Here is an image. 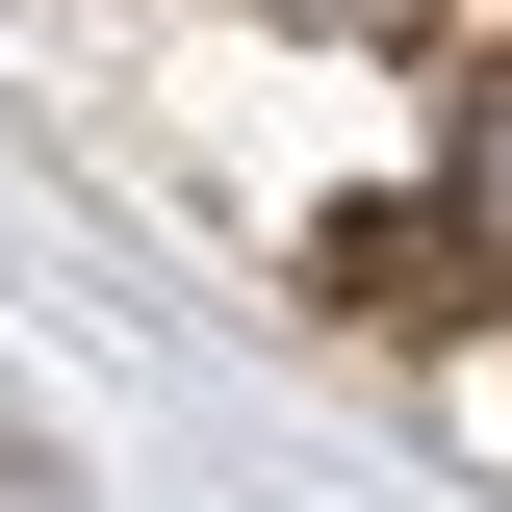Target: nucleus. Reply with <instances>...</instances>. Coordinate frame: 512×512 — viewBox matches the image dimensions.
I'll return each mask as SVG.
<instances>
[{
	"mask_svg": "<svg viewBox=\"0 0 512 512\" xmlns=\"http://www.w3.org/2000/svg\"><path fill=\"white\" fill-rule=\"evenodd\" d=\"M308 26H410V0H308Z\"/></svg>",
	"mask_w": 512,
	"mask_h": 512,
	"instance_id": "f257e3e1",
	"label": "nucleus"
}]
</instances>
